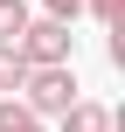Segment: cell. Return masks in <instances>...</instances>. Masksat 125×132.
<instances>
[{"label":"cell","mask_w":125,"mask_h":132,"mask_svg":"<svg viewBox=\"0 0 125 132\" xmlns=\"http://www.w3.org/2000/svg\"><path fill=\"white\" fill-rule=\"evenodd\" d=\"M42 14H49V21H77V14H84V0H42Z\"/></svg>","instance_id":"cell-8"},{"label":"cell","mask_w":125,"mask_h":132,"mask_svg":"<svg viewBox=\"0 0 125 132\" xmlns=\"http://www.w3.org/2000/svg\"><path fill=\"white\" fill-rule=\"evenodd\" d=\"M84 14L104 21V28H118V21H125V0H84Z\"/></svg>","instance_id":"cell-7"},{"label":"cell","mask_w":125,"mask_h":132,"mask_svg":"<svg viewBox=\"0 0 125 132\" xmlns=\"http://www.w3.org/2000/svg\"><path fill=\"white\" fill-rule=\"evenodd\" d=\"M70 104H77V70H70V63L28 70V84H21V111H28V118H42V125H49V118H63Z\"/></svg>","instance_id":"cell-1"},{"label":"cell","mask_w":125,"mask_h":132,"mask_svg":"<svg viewBox=\"0 0 125 132\" xmlns=\"http://www.w3.org/2000/svg\"><path fill=\"white\" fill-rule=\"evenodd\" d=\"M28 0H0V42H21V28H28Z\"/></svg>","instance_id":"cell-5"},{"label":"cell","mask_w":125,"mask_h":132,"mask_svg":"<svg viewBox=\"0 0 125 132\" xmlns=\"http://www.w3.org/2000/svg\"><path fill=\"white\" fill-rule=\"evenodd\" d=\"M21 84H28V63H21V49H14V42H0V90L14 97Z\"/></svg>","instance_id":"cell-4"},{"label":"cell","mask_w":125,"mask_h":132,"mask_svg":"<svg viewBox=\"0 0 125 132\" xmlns=\"http://www.w3.org/2000/svg\"><path fill=\"white\" fill-rule=\"evenodd\" d=\"M0 132H49V125H42V118H28V111L7 97V104H0Z\"/></svg>","instance_id":"cell-6"},{"label":"cell","mask_w":125,"mask_h":132,"mask_svg":"<svg viewBox=\"0 0 125 132\" xmlns=\"http://www.w3.org/2000/svg\"><path fill=\"white\" fill-rule=\"evenodd\" d=\"M56 132H111V111H104L97 97H77V104L56 118Z\"/></svg>","instance_id":"cell-3"},{"label":"cell","mask_w":125,"mask_h":132,"mask_svg":"<svg viewBox=\"0 0 125 132\" xmlns=\"http://www.w3.org/2000/svg\"><path fill=\"white\" fill-rule=\"evenodd\" d=\"M21 63L28 70H49V63H70V49H77V35H70V21H49V14H28V28H21Z\"/></svg>","instance_id":"cell-2"}]
</instances>
